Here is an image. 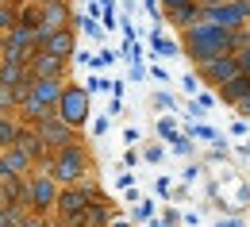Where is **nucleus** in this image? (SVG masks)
<instances>
[{
    "mask_svg": "<svg viewBox=\"0 0 250 227\" xmlns=\"http://www.w3.org/2000/svg\"><path fill=\"white\" fill-rule=\"evenodd\" d=\"M239 50V42H235V35L223 31V27H212V23H196V27H188L181 31V54L192 58L196 65L212 62V58H223V54H235Z\"/></svg>",
    "mask_w": 250,
    "mask_h": 227,
    "instance_id": "nucleus-1",
    "label": "nucleus"
},
{
    "mask_svg": "<svg viewBox=\"0 0 250 227\" xmlns=\"http://www.w3.org/2000/svg\"><path fill=\"white\" fill-rule=\"evenodd\" d=\"M62 189H73V185H85L89 177H93V154H89V146L85 143H73V146H62V150H54V158H50V169H46Z\"/></svg>",
    "mask_w": 250,
    "mask_h": 227,
    "instance_id": "nucleus-2",
    "label": "nucleus"
},
{
    "mask_svg": "<svg viewBox=\"0 0 250 227\" xmlns=\"http://www.w3.org/2000/svg\"><path fill=\"white\" fill-rule=\"evenodd\" d=\"M93 200H100V189H96L93 181L73 185V189H62V193H58V204H54L58 224L62 227H81V220H85V212H89Z\"/></svg>",
    "mask_w": 250,
    "mask_h": 227,
    "instance_id": "nucleus-3",
    "label": "nucleus"
},
{
    "mask_svg": "<svg viewBox=\"0 0 250 227\" xmlns=\"http://www.w3.org/2000/svg\"><path fill=\"white\" fill-rule=\"evenodd\" d=\"M54 116H58L62 124H69L73 131H81L89 124V89L65 81V93H62V100H58V108H54Z\"/></svg>",
    "mask_w": 250,
    "mask_h": 227,
    "instance_id": "nucleus-4",
    "label": "nucleus"
},
{
    "mask_svg": "<svg viewBox=\"0 0 250 227\" xmlns=\"http://www.w3.org/2000/svg\"><path fill=\"white\" fill-rule=\"evenodd\" d=\"M58 193H62V185H58L46 169H39V173L31 169V173H27V204H31V212H39V216L54 212Z\"/></svg>",
    "mask_w": 250,
    "mask_h": 227,
    "instance_id": "nucleus-5",
    "label": "nucleus"
},
{
    "mask_svg": "<svg viewBox=\"0 0 250 227\" xmlns=\"http://www.w3.org/2000/svg\"><path fill=\"white\" fill-rule=\"evenodd\" d=\"M200 20L212 23V27H223V31L239 35L250 23V4L247 0H227V4H219V8H204Z\"/></svg>",
    "mask_w": 250,
    "mask_h": 227,
    "instance_id": "nucleus-6",
    "label": "nucleus"
},
{
    "mask_svg": "<svg viewBox=\"0 0 250 227\" xmlns=\"http://www.w3.org/2000/svg\"><path fill=\"white\" fill-rule=\"evenodd\" d=\"M39 50V39H35L31 27H12V31L0 39V62H20L27 65Z\"/></svg>",
    "mask_w": 250,
    "mask_h": 227,
    "instance_id": "nucleus-7",
    "label": "nucleus"
},
{
    "mask_svg": "<svg viewBox=\"0 0 250 227\" xmlns=\"http://www.w3.org/2000/svg\"><path fill=\"white\" fill-rule=\"evenodd\" d=\"M39 12H42V20H39V31H35L39 46H42V42H46L54 31L69 27V20H73V8H69V0H46V4H39Z\"/></svg>",
    "mask_w": 250,
    "mask_h": 227,
    "instance_id": "nucleus-8",
    "label": "nucleus"
},
{
    "mask_svg": "<svg viewBox=\"0 0 250 227\" xmlns=\"http://www.w3.org/2000/svg\"><path fill=\"white\" fill-rule=\"evenodd\" d=\"M243 69H239V58L235 54H223V58H212V62L196 65V77L204 81V85H216V89H223L227 81H235Z\"/></svg>",
    "mask_w": 250,
    "mask_h": 227,
    "instance_id": "nucleus-9",
    "label": "nucleus"
},
{
    "mask_svg": "<svg viewBox=\"0 0 250 227\" xmlns=\"http://www.w3.org/2000/svg\"><path fill=\"white\" fill-rule=\"evenodd\" d=\"M35 131H39V139H42L50 150H62V146H73V143H81V139H77V131L69 127V124H62L58 116H50V120L35 124Z\"/></svg>",
    "mask_w": 250,
    "mask_h": 227,
    "instance_id": "nucleus-10",
    "label": "nucleus"
},
{
    "mask_svg": "<svg viewBox=\"0 0 250 227\" xmlns=\"http://www.w3.org/2000/svg\"><path fill=\"white\" fill-rule=\"evenodd\" d=\"M16 146H20V150H23V154H27V158H31L39 169H50L54 150H50V146L39 139V131H35V127H27V124H23V127H20V139H16Z\"/></svg>",
    "mask_w": 250,
    "mask_h": 227,
    "instance_id": "nucleus-11",
    "label": "nucleus"
},
{
    "mask_svg": "<svg viewBox=\"0 0 250 227\" xmlns=\"http://www.w3.org/2000/svg\"><path fill=\"white\" fill-rule=\"evenodd\" d=\"M65 65L62 58H54V54H46V50H35V58L27 62L35 81H65Z\"/></svg>",
    "mask_w": 250,
    "mask_h": 227,
    "instance_id": "nucleus-12",
    "label": "nucleus"
},
{
    "mask_svg": "<svg viewBox=\"0 0 250 227\" xmlns=\"http://www.w3.org/2000/svg\"><path fill=\"white\" fill-rule=\"evenodd\" d=\"M35 169V162L20 150V146H8L0 150V181H12V177H27Z\"/></svg>",
    "mask_w": 250,
    "mask_h": 227,
    "instance_id": "nucleus-13",
    "label": "nucleus"
},
{
    "mask_svg": "<svg viewBox=\"0 0 250 227\" xmlns=\"http://www.w3.org/2000/svg\"><path fill=\"white\" fill-rule=\"evenodd\" d=\"M39 50H46V54H54V58L69 62V58H77V35H73V27H62V31L50 35Z\"/></svg>",
    "mask_w": 250,
    "mask_h": 227,
    "instance_id": "nucleus-14",
    "label": "nucleus"
},
{
    "mask_svg": "<svg viewBox=\"0 0 250 227\" xmlns=\"http://www.w3.org/2000/svg\"><path fill=\"white\" fill-rule=\"evenodd\" d=\"M0 85L23 97V93L31 89V69H27V65H20V62H0Z\"/></svg>",
    "mask_w": 250,
    "mask_h": 227,
    "instance_id": "nucleus-15",
    "label": "nucleus"
},
{
    "mask_svg": "<svg viewBox=\"0 0 250 227\" xmlns=\"http://www.w3.org/2000/svg\"><path fill=\"white\" fill-rule=\"evenodd\" d=\"M112 216H116L112 200H108V196H100V200H93V204H89V212H85L81 227H108V224H112Z\"/></svg>",
    "mask_w": 250,
    "mask_h": 227,
    "instance_id": "nucleus-16",
    "label": "nucleus"
},
{
    "mask_svg": "<svg viewBox=\"0 0 250 227\" xmlns=\"http://www.w3.org/2000/svg\"><path fill=\"white\" fill-rule=\"evenodd\" d=\"M216 93H219V100H223V104H231V108H235L243 97H250V77H247V73H239L235 81H227V85H223V89H216Z\"/></svg>",
    "mask_w": 250,
    "mask_h": 227,
    "instance_id": "nucleus-17",
    "label": "nucleus"
},
{
    "mask_svg": "<svg viewBox=\"0 0 250 227\" xmlns=\"http://www.w3.org/2000/svg\"><path fill=\"white\" fill-rule=\"evenodd\" d=\"M20 116L16 112H0V150H8V146H16V139H20Z\"/></svg>",
    "mask_w": 250,
    "mask_h": 227,
    "instance_id": "nucleus-18",
    "label": "nucleus"
},
{
    "mask_svg": "<svg viewBox=\"0 0 250 227\" xmlns=\"http://www.w3.org/2000/svg\"><path fill=\"white\" fill-rule=\"evenodd\" d=\"M166 23H173L177 31H188V27L200 23V8L192 4V8H181V12H166Z\"/></svg>",
    "mask_w": 250,
    "mask_h": 227,
    "instance_id": "nucleus-19",
    "label": "nucleus"
},
{
    "mask_svg": "<svg viewBox=\"0 0 250 227\" xmlns=\"http://www.w3.org/2000/svg\"><path fill=\"white\" fill-rule=\"evenodd\" d=\"M39 20H42L39 4H20V27H31V31H39Z\"/></svg>",
    "mask_w": 250,
    "mask_h": 227,
    "instance_id": "nucleus-20",
    "label": "nucleus"
},
{
    "mask_svg": "<svg viewBox=\"0 0 250 227\" xmlns=\"http://www.w3.org/2000/svg\"><path fill=\"white\" fill-rule=\"evenodd\" d=\"M12 27H20V8H0V39Z\"/></svg>",
    "mask_w": 250,
    "mask_h": 227,
    "instance_id": "nucleus-21",
    "label": "nucleus"
},
{
    "mask_svg": "<svg viewBox=\"0 0 250 227\" xmlns=\"http://www.w3.org/2000/svg\"><path fill=\"white\" fill-rule=\"evenodd\" d=\"M150 42H154V54H162V58H173V54H177V42H169L162 31H154V39H150Z\"/></svg>",
    "mask_w": 250,
    "mask_h": 227,
    "instance_id": "nucleus-22",
    "label": "nucleus"
},
{
    "mask_svg": "<svg viewBox=\"0 0 250 227\" xmlns=\"http://www.w3.org/2000/svg\"><path fill=\"white\" fill-rule=\"evenodd\" d=\"M158 135H162V139H169V146L181 139V131H177V124H173L169 116H162V120H158Z\"/></svg>",
    "mask_w": 250,
    "mask_h": 227,
    "instance_id": "nucleus-23",
    "label": "nucleus"
},
{
    "mask_svg": "<svg viewBox=\"0 0 250 227\" xmlns=\"http://www.w3.org/2000/svg\"><path fill=\"white\" fill-rule=\"evenodd\" d=\"M27 212H20V208H8V204H0V227H20Z\"/></svg>",
    "mask_w": 250,
    "mask_h": 227,
    "instance_id": "nucleus-24",
    "label": "nucleus"
},
{
    "mask_svg": "<svg viewBox=\"0 0 250 227\" xmlns=\"http://www.w3.org/2000/svg\"><path fill=\"white\" fill-rule=\"evenodd\" d=\"M16 108H20V93H12V89L0 85V112H16Z\"/></svg>",
    "mask_w": 250,
    "mask_h": 227,
    "instance_id": "nucleus-25",
    "label": "nucleus"
},
{
    "mask_svg": "<svg viewBox=\"0 0 250 227\" xmlns=\"http://www.w3.org/2000/svg\"><path fill=\"white\" fill-rule=\"evenodd\" d=\"M192 139H204V143H216V146L223 143L216 131H212V127H204V124H192Z\"/></svg>",
    "mask_w": 250,
    "mask_h": 227,
    "instance_id": "nucleus-26",
    "label": "nucleus"
},
{
    "mask_svg": "<svg viewBox=\"0 0 250 227\" xmlns=\"http://www.w3.org/2000/svg\"><path fill=\"white\" fill-rule=\"evenodd\" d=\"M192 4H196V0H162L166 12H181V8H192ZM196 8H200V4H196Z\"/></svg>",
    "mask_w": 250,
    "mask_h": 227,
    "instance_id": "nucleus-27",
    "label": "nucleus"
},
{
    "mask_svg": "<svg viewBox=\"0 0 250 227\" xmlns=\"http://www.w3.org/2000/svg\"><path fill=\"white\" fill-rule=\"evenodd\" d=\"M20 227H46V216H39V212H27V216L20 220Z\"/></svg>",
    "mask_w": 250,
    "mask_h": 227,
    "instance_id": "nucleus-28",
    "label": "nucleus"
},
{
    "mask_svg": "<svg viewBox=\"0 0 250 227\" xmlns=\"http://www.w3.org/2000/svg\"><path fill=\"white\" fill-rule=\"evenodd\" d=\"M235 58H239V69L250 77V46H239V50H235Z\"/></svg>",
    "mask_w": 250,
    "mask_h": 227,
    "instance_id": "nucleus-29",
    "label": "nucleus"
},
{
    "mask_svg": "<svg viewBox=\"0 0 250 227\" xmlns=\"http://www.w3.org/2000/svg\"><path fill=\"white\" fill-rule=\"evenodd\" d=\"M77 27H81L85 35H100V27H96V20H93V16H81V20H77Z\"/></svg>",
    "mask_w": 250,
    "mask_h": 227,
    "instance_id": "nucleus-30",
    "label": "nucleus"
},
{
    "mask_svg": "<svg viewBox=\"0 0 250 227\" xmlns=\"http://www.w3.org/2000/svg\"><path fill=\"white\" fill-rule=\"evenodd\" d=\"M154 216V200H143L139 208H135V220H150Z\"/></svg>",
    "mask_w": 250,
    "mask_h": 227,
    "instance_id": "nucleus-31",
    "label": "nucleus"
},
{
    "mask_svg": "<svg viewBox=\"0 0 250 227\" xmlns=\"http://www.w3.org/2000/svg\"><path fill=\"white\" fill-rule=\"evenodd\" d=\"M173 150H177V154H192V139H188V135H181V139L173 143Z\"/></svg>",
    "mask_w": 250,
    "mask_h": 227,
    "instance_id": "nucleus-32",
    "label": "nucleus"
},
{
    "mask_svg": "<svg viewBox=\"0 0 250 227\" xmlns=\"http://www.w3.org/2000/svg\"><path fill=\"white\" fill-rule=\"evenodd\" d=\"M185 93H192V97L200 93V77H196V73H188V77H185Z\"/></svg>",
    "mask_w": 250,
    "mask_h": 227,
    "instance_id": "nucleus-33",
    "label": "nucleus"
},
{
    "mask_svg": "<svg viewBox=\"0 0 250 227\" xmlns=\"http://www.w3.org/2000/svg\"><path fill=\"white\" fill-rule=\"evenodd\" d=\"M212 100H216V97H212V93H196V108L204 112V108H212Z\"/></svg>",
    "mask_w": 250,
    "mask_h": 227,
    "instance_id": "nucleus-34",
    "label": "nucleus"
},
{
    "mask_svg": "<svg viewBox=\"0 0 250 227\" xmlns=\"http://www.w3.org/2000/svg\"><path fill=\"white\" fill-rule=\"evenodd\" d=\"M143 154H146V162H162V146H146Z\"/></svg>",
    "mask_w": 250,
    "mask_h": 227,
    "instance_id": "nucleus-35",
    "label": "nucleus"
},
{
    "mask_svg": "<svg viewBox=\"0 0 250 227\" xmlns=\"http://www.w3.org/2000/svg\"><path fill=\"white\" fill-rule=\"evenodd\" d=\"M146 12H150L154 20H162V0H146Z\"/></svg>",
    "mask_w": 250,
    "mask_h": 227,
    "instance_id": "nucleus-36",
    "label": "nucleus"
},
{
    "mask_svg": "<svg viewBox=\"0 0 250 227\" xmlns=\"http://www.w3.org/2000/svg\"><path fill=\"white\" fill-rule=\"evenodd\" d=\"M108 62H112V54H108V50H104V54H96V58H93V65H96V69H104Z\"/></svg>",
    "mask_w": 250,
    "mask_h": 227,
    "instance_id": "nucleus-37",
    "label": "nucleus"
},
{
    "mask_svg": "<svg viewBox=\"0 0 250 227\" xmlns=\"http://www.w3.org/2000/svg\"><path fill=\"white\" fill-rule=\"evenodd\" d=\"M154 104H158V108H173V97H166V93H158V97H154Z\"/></svg>",
    "mask_w": 250,
    "mask_h": 227,
    "instance_id": "nucleus-38",
    "label": "nucleus"
},
{
    "mask_svg": "<svg viewBox=\"0 0 250 227\" xmlns=\"http://www.w3.org/2000/svg\"><path fill=\"white\" fill-rule=\"evenodd\" d=\"M235 108H239V116H250V97H243L239 104H235Z\"/></svg>",
    "mask_w": 250,
    "mask_h": 227,
    "instance_id": "nucleus-39",
    "label": "nucleus"
},
{
    "mask_svg": "<svg viewBox=\"0 0 250 227\" xmlns=\"http://www.w3.org/2000/svg\"><path fill=\"white\" fill-rule=\"evenodd\" d=\"M196 4H200V12H204V8H219V4H227V0H196Z\"/></svg>",
    "mask_w": 250,
    "mask_h": 227,
    "instance_id": "nucleus-40",
    "label": "nucleus"
},
{
    "mask_svg": "<svg viewBox=\"0 0 250 227\" xmlns=\"http://www.w3.org/2000/svg\"><path fill=\"white\" fill-rule=\"evenodd\" d=\"M219 227H243V220H219Z\"/></svg>",
    "mask_w": 250,
    "mask_h": 227,
    "instance_id": "nucleus-41",
    "label": "nucleus"
},
{
    "mask_svg": "<svg viewBox=\"0 0 250 227\" xmlns=\"http://www.w3.org/2000/svg\"><path fill=\"white\" fill-rule=\"evenodd\" d=\"M108 227H131V224H127V220H116V216H112V224H108Z\"/></svg>",
    "mask_w": 250,
    "mask_h": 227,
    "instance_id": "nucleus-42",
    "label": "nucleus"
},
{
    "mask_svg": "<svg viewBox=\"0 0 250 227\" xmlns=\"http://www.w3.org/2000/svg\"><path fill=\"white\" fill-rule=\"evenodd\" d=\"M0 8H20V0H0Z\"/></svg>",
    "mask_w": 250,
    "mask_h": 227,
    "instance_id": "nucleus-43",
    "label": "nucleus"
},
{
    "mask_svg": "<svg viewBox=\"0 0 250 227\" xmlns=\"http://www.w3.org/2000/svg\"><path fill=\"white\" fill-rule=\"evenodd\" d=\"M20 4H46V0H20Z\"/></svg>",
    "mask_w": 250,
    "mask_h": 227,
    "instance_id": "nucleus-44",
    "label": "nucleus"
},
{
    "mask_svg": "<svg viewBox=\"0 0 250 227\" xmlns=\"http://www.w3.org/2000/svg\"><path fill=\"white\" fill-rule=\"evenodd\" d=\"M46 227H62V224H46Z\"/></svg>",
    "mask_w": 250,
    "mask_h": 227,
    "instance_id": "nucleus-45",
    "label": "nucleus"
},
{
    "mask_svg": "<svg viewBox=\"0 0 250 227\" xmlns=\"http://www.w3.org/2000/svg\"><path fill=\"white\" fill-rule=\"evenodd\" d=\"M247 4H250V0H247Z\"/></svg>",
    "mask_w": 250,
    "mask_h": 227,
    "instance_id": "nucleus-46",
    "label": "nucleus"
}]
</instances>
